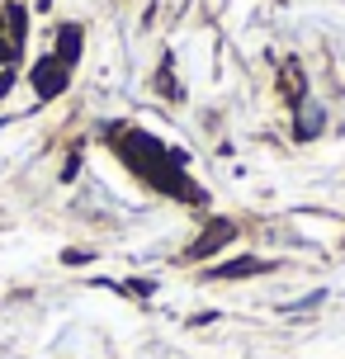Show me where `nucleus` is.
<instances>
[{
  "mask_svg": "<svg viewBox=\"0 0 345 359\" xmlns=\"http://www.w3.org/2000/svg\"><path fill=\"white\" fill-rule=\"evenodd\" d=\"M156 86H161V95H165V100H175V95H180V90H175V76H170V62L161 67V76H156Z\"/></svg>",
  "mask_w": 345,
  "mask_h": 359,
  "instance_id": "nucleus-6",
  "label": "nucleus"
},
{
  "mask_svg": "<svg viewBox=\"0 0 345 359\" xmlns=\"http://www.w3.org/2000/svg\"><path fill=\"white\" fill-rule=\"evenodd\" d=\"M232 236H236V227L218 217V222H208V227H203V236L194 241V246H189V251H184V260H208V255H218L222 246L232 241Z\"/></svg>",
  "mask_w": 345,
  "mask_h": 359,
  "instance_id": "nucleus-1",
  "label": "nucleus"
},
{
  "mask_svg": "<svg viewBox=\"0 0 345 359\" xmlns=\"http://www.w3.org/2000/svg\"><path fill=\"white\" fill-rule=\"evenodd\" d=\"M260 269H270V265H260L255 255H241V260H227V265H218L208 279H251V274H260Z\"/></svg>",
  "mask_w": 345,
  "mask_h": 359,
  "instance_id": "nucleus-3",
  "label": "nucleus"
},
{
  "mask_svg": "<svg viewBox=\"0 0 345 359\" xmlns=\"http://www.w3.org/2000/svg\"><path fill=\"white\" fill-rule=\"evenodd\" d=\"M34 90L43 95V100L62 95V90H67V67H62L57 57H38V67H34Z\"/></svg>",
  "mask_w": 345,
  "mask_h": 359,
  "instance_id": "nucleus-2",
  "label": "nucleus"
},
{
  "mask_svg": "<svg viewBox=\"0 0 345 359\" xmlns=\"http://www.w3.org/2000/svg\"><path fill=\"white\" fill-rule=\"evenodd\" d=\"M57 62H62V67H72L76 57H81V29H76V24H67V29H62V34H57Z\"/></svg>",
  "mask_w": 345,
  "mask_h": 359,
  "instance_id": "nucleus-4",
  "label": "nucleus"
},
{
  "mask_svg": "<svg viewBox=\"0 0 345 359\" xmlns=\"http://www.w3.org/2000/svg\"><path fill=\"white\" fill-rule=\"evenodd\" d=\"M48 5H53V0H38V10H48Z\"/></svg>",
  "mask_w": 345,
  "mask_h": 359,
  "instance_id": "nucleus-8",
  "label": "nucleus"
},
{
  "mask_svg": "<svg viewBox=\"0 0 345 359\" xmlns=\"http://www.w3.org/2000/svg\"><path fill=\"white\" fill-rule=\"evenodd\" d=\"M24 29H29V15H24V5H5V38L10 43H24Z\"/></svg>",
  "mask_w": 345,
  "mask_h": 359,
  "instance_id": "nucleus-5",
  "label": "nucleus"
},
{
  "mask_svg": "<svg viewBox=\"0 0 345 359\" xmlns=\"http://www.w3.org/2000/svg\"><path fill=\"white\" fill-rule=\"evenodd\" d=\"M15 86V72H10V67H5V72H0V95H5V90Z\"/></svg>",
  "mask_w": 345,
  "mask_h": 359,
  "instance_id": "nucleus-7",
  "label": "nucleus"
}]
</instances>
